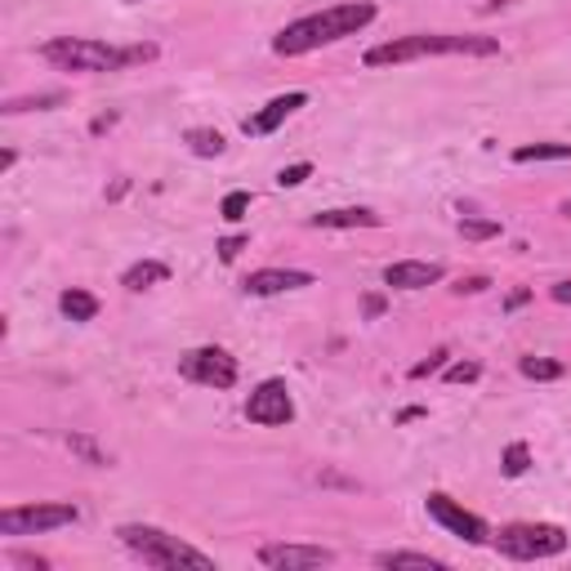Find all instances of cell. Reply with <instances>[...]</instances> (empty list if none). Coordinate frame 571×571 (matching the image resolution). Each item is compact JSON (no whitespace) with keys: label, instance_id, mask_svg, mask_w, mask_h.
<instances>
[{"label":"cell","instance_id":"obj_12","mask_svg":"<svg viewBox=\"0 0 571 571\" xmlns=\"http://www.w3.org/2000/svg\"><path fill=\"white\" fill-rule=\"evenodd\" d=\"M442 277H447V268L433 263V259H398V263L384 268L389 291H424V286H438Z\"/></svg>","mask_w":571,"mask_h":571},{"label":"cell","instance_id":"obj_27","mask_svg":"<svg viewBox=\"0 0 571 571\" xmlns=\"http://www.w3.org/2000/svg\"><path fill=\"white\" fill-rule=\"evenodd\" d=\"M309 174H313V166H309V161H300V166H286V170L277 174V188H300Z\"/></svg>","mask_w":571,"mask_h":571},{"label":"cell","instance_id":"obj_7","mask_svg":"<svg viewBox=\"0 0 571 571\" xmlns=\"http://www.w3.org/2000/svg\"><path fill=\"white\" fill-rule=\"evenodd\" d=\"M179 375L192 380V384H206V389H232L237 384V358L228 349H192L179 358Z\"/></svg>","mask_w":571,"mask_h":571},{"label":"cell","instance_id":"obj_19","mask_svg":"<svg viewBox=\"0 0 571 571\" xmlns=\"http://www.w3.org/2000/svg\"><path fill=\"white\" fill-rule=\"evenodd\" d=\"M68 103V94L63 90H46V94H28V99H10L6 108V117H19V112H46V108H63Z\"/></svg>","mask_w":571,"mask_h":571},{"label":"cell","instance_id":"obj_24","mask_svg":"<svg viewBox=\"0 0 571 571\" xmlns=\"http://www.w3.org/2000/svg\"><path fill=\"white\" fill-rule=\"evenodd\" d=\"M246 210H250V192H228V197H223V206H219V214H223L228 223H241V219H246Z\"/></svg>","mask_w":571,"mask_h":571},{"label":"cell","instance_id":"obj_23","mask_svg":"<svg viewBox=\"0 0 571 571\" xmlns=\"http://www.w3.org/2000/svg\"><path fill=\"white\" fill-rule=\"evenodd\" d=\"M460 237H469V241H491V237H500V223L495 219H460Z\"/></svg>","mask_w":571,"mask_h":571},{"label":"cell","instance_id":"obj_25","mask_svg":"<svg viewBox=\"0 0 571 571\" xmlns=\"http://www.w3.org/2000/svg\"><path fill=\"white\" fill-rule=\"evenodd\" d=\"M68 447H72V451H77L86 464H108V455H103V451H99V447H94L86 433H72V438H68Z\"/></svg>","mask_w":571,"mask_h":571},{"label":"cell","instance_id":"obj_10","mask_svg":"<svg viewBox=\"0 0 571 571\" xmlns=\"http://www.w3.org/2000/svg\"><path fill=\"white\" fill-rule=\"evenodd\" d=\"M259 562L272 571H313V567H331L335 549H327V544H259Z\"/></svg>","mask_w":571,"mask_h":571},{"label":"cell","instance_id":"obj_9","mask_svg":"<svg viewBox=\"0 0 571 571\" xmlns=\"http://www.w3.org/2000/svg\"><path fill=\"white\" fill-rule=\"evenodd\" d=\"M424 509H429L433 522H442V527H447L451 535H460L464 544H487V540H491L487 522H482L478 513H469L464 504H455L447 491H429V495H424Z\"/></svg>","mask_w":571,"mask_h":571},{"label":"cell","instance_id":"obj_4","mask_svg":"<svg viewBox=\"0 0 571 571\" xmlns=\"http://www.w3.org/2000/svg\"><path fill=\"white\" fill-rule=\"evenodd\" d=\"M121 544L130 549V553H139L148 567H161V571H174V567H192V571H214V558L210 553H201V549H192V544H183L179 535H170V531H161V527H143V522H126L121 531Z\"/></svg>","mask_w":571,"mask_h":571},{"label":"cell","instance_id":"obj_3","mask_svg":"<svg viewBox=\"0 0 571 571\" xmlns=\"http://www.w3.org/2000/svg\"><path fill=\"white\" fill-rule=\"evenodd\" d=\"M41 59L59 72H130L139 63L157 59V46H108V41H90V37H54L41 46Z\"/></svg>","mask_w":571,"mask_h":571},{"label":"cell","instance_id":"obj_34","mask_svg":"<svg viewBox=\"0 0 571 571\" xmlns=\"http://www.w3.org/2000/svg\"><path fill=\"white\" fill-rule=\"evenodd\" d=\"M367 313H371V318H380V313H384V300H375V295H371V300H367Z\"/></svg>","mask_w":571,"mask_h":571},{"label":"cell","instance_id":"obj_15","mask_svg":"<svg viewBox=\"0 0 571 571\" xmlns=\"http://www.w3.org/2000/svg\"><path fill=\"white\" fill-rule=\"evenodd\" d=\"M161 281H170V268L161 263V259H139V263H130L126 268V277H121V286L126 291H152V286H161Z\"/></svg>","mask_w":571,"mask_h":571},{"label":"cell","instance_id":"obj_31","mask_svg":"<svg viewBox=\"0 0 571 571\" xmlns=\"http://www.w3.org/2000/svg\"><path fill=\"white\" fill-rule=\"evenodd\" d=\"M549 295H553L558 304H571V281H558V286H549Z\"/></svg>","mask_w":571,"mask_h":571},{"label":"cell","instance_id":"obj_33","mask_svg":"<svg viewBox=\"0 0 571 571\" xmlns=\"http://www.w3.org/2000/svg\"><path fill=\"white\" fill-rule=\"evenodd\" d=\"M14 161H19V152H10V148L0 152V170H14Z\"/></svg>","mask_w":571,"mask_h":571},{"label":"cell","instance_id":"obj_21","mask_svg":"<svg viewBox=\"0 0 571 571\" xmlns=\"http://www.w3.org/2000/svg\"><path fill=\"white\" fill-rule=\"evenodd\" d=\"M518 371H522L527 380H535V384H540V380H562V375H567V367L553 362V358H522Z\"/></svg>","mask_w":571,"mask_h":571},{"label":"cell","instance_id":"obj_14","mask_svg":"<svg viewBox=\"0 0 571 571\" xmlns=\"http://www.w3.org/2000/svg\"><path fill=\"white\" fill-rule=\"evenodd\" d=\"M309 223L313 228H380L384 219L375 210H367V206H344V210H322Z\"/></svg>","mask_w":571,"mask_h":571},{"label":"cell","instance_id":"obj_18","mask_svg":"<svg viewBox=\"0 0 571 571\" xmlns=\"http://www.w3.org/2000/svg\"><path fill=\"white\" fill-rule=\"evenodd\" d=\"M513 161L518 166H531V161H571V143H522V148H513Z\"/></svg>","mask_w":571,"mask_h":571},{"label":"cell","instance_id":"obj_22","mask_svg":"<svg viewBox=\"0 0 571 571\" xmlns=\"http://www.w3.org/2000/svg\"><path fill=\"white\" fill-rule=\"evenodd\" d=\"M500 469H504V478H522V473L531 469V451H527V442H509V447H504Z\"/></svg>","mask_w":571,"mask_h":571},{"label":"cell","instance_id":"obj_8","mask_svg":"<svg viewBox=\"0 0 571 571\" xmlns=\"http://www.w3.org/2000/svg\"><path fill=\"white\" fill-rule=\"evenodd\" d=\"M246 420L259 429H281L295 420V398L286 389V380H263L250 398H246Z\"/></svg>","mask_w":571,"mask_h":571},{"label":"cell","instance_id":"obj_2","mask_svg":"<svg viewBox=\"0 0 571 571\" xmlns=\"http://www.w3.org/2000/svg\"><path fill=\"white\" fill-rule=\"evenodd\" d=\"M495 59L500 41L495 37H473V32H415V37H398L384 46H371L362 54L367 68H402L415 59Z\"/></svg>","mask_w":571,"mask_h":571},{"label":"cell","instance_id":"obj_26","mask_svg":"<svg viewBox=\"0 0 571 571\" xmlns=\"http://www.w3.org/2000/svg\"><path fill=\"white\" fill-rule=\"evenodd\" d=\"M478 375H482L478 362H451V367H447V384H473Z\"/></svg>","mask_w":571,"mask_h":571},{"label":"cell","instance_id":"obj_32","mask_svg":"<svg viewBox=\"0 0 571 571\" xmlns=\"http://www.w3.org/2000/svg\"><path fill=\"white\" fill-rule=\"evenodd\" d=\"M112 126H117V117H112V112H108V117H99V121H94V126H90V130H94V134H103V130H112Z\"/></svg>","mask_w":571,"mask_h":571},{"label":"cell","instance_id":"obj_5","mask_svg":"<svg viewBox=\"0 0 571 571\" xmlns=\"http://www.w3.org/2000/svg\"><path fill=\"white\" fill-rule=\"evenodd\" d=\"M495 549L513 562H540V558H558L567 549V531L558 522H509V527H500Z\"/></svg>","mask_w":571,"mask_h":571},{"label":"cell","instance_id":"obj_16","mask_svg":"<svg viewBox=\"0 0 571 571\" xmlns=\"http://www.w3.org/2000/svg\"><path fill=\"white\" fill-rule=\"evenodd\" d=\"M375 567H393V571H442L447 562L433 553H411V549H384L375 553Z\"/></svg>","mask_w":571,"mask_h":571},{"label":"cell","instance_id":"obj_30","mask_svg":"<svg viewBox=\"0 0 571 571\" xmlns=\"http://www.w3.org/2000/svg\"><path fill=\"white\" fill-rule=\"evenodd\" d=\"M487 286H491L487 277H469V281H460V286H455V291H460V295H478V291H487Z\"/></svg>","mask_w":571,"mask_h":571},{"label":"cell","instance_id":"obj_11","mask_svg":"<svg viewBox=\"0 0 571 571\" xmlns=\"http://www.w3.org/2000/svg\"><path fill=\"white\" fill-rule=\"evenodd\" d=\"M318 277L304 272V268H259L241 281V291L254 295V300H268V295H286V291H304V286H313Z\"/></svg>","mask_w":571,"mask_h":571},{"label":"cell","instance_id":"obj_28","mask_svg":"<svg viewBox=\"0 0 571 571\" xmlns=\"http://www.w3.org/2000/svg\"><path fill=\"white\" fill-rule=\"evenodd\" d=\"M246 246H250V237H246V232H237V237H223V241H219V259H223V263H232V259H237Z\"/></svg>","mask_w":571,"mask_h":571},{"label":"cell","instance_id":"obj_29","mask_svg":"<svg viewBox=\"0 0 571 571\" xmlns=\"http://www.w3.org/2000/svg\"><path fill=\"white\" fill-rule=\"evenodd\" d=\"M447 358H451V353H447V349H438V353H433L429 362H415V367H411V380H424V375L442 371V367H447Z\"/></svg>","mask_w":571,"mask_h":571},{"label":"cell","instance_id":"obj_1","mask_svg":"<svg viewBox=\"0 0 571 571\" xmlns=\"http://www.w3.org/2000/svg\"><path fill=\"white\" fill-rule=\"evenodd\" d=\"M375 6L371 0H349V6H331L322 14H309V19H295L286 23L277 37H272V54L281 59H300V54H313L322 46H335L344 37H358L362 28L375 23Z\"/></svg>","mask_w":571,"mask_h":571},{"label":"cell","instance_id":"obj_35","mask_svg":"<svg viewBox=\"0 0 571 571\" xmlns=\"http://www.w3.org/2000/svg\"><path fill=\"white\" fill-rule=\"evenodd\" d=\"M558 214H567V219H571V197H567V201L558 206Z\"/></svg>","mask_w":571,"mask_h":571},{"label":"cell","instance_id":"obj_17","mask_svg":"<svg viewBox=\"0 0 571 571\" xmlns=\"http://www.w3.org/2000/svg\"><path fill=\"white\" fill-rule=\"evenodd\" d=\"M59 313H63L68 322H94V318H99V300H94L90 291H77V286H72V291L59 295Z\"/></svg>","mask_w":571,"mask_h":571},{"label":"cell","instance_id":"obj_36","mask_svg":"<svg viewBox=\"0 0 571 571\" xmlns=\"http://www.w3.org/2000/svg\"><path fill=\"white\" fill-rule=\"evenodd\" d=\"M130 6H139V0H130Z\"/></svg>","mask_w":571,"mask_h":571},{"label":"cell","instance_id":"obj_13","mask_svg":"<svg viewBox=\"0 0 571 571\" xmlns=\"http://www.w3.org/2000/svg\"><path fill=\"white\" fill-rule=\"evenodd\" d=\"M304 103H309V94H304V90H291V94H277V99H272V103H268L263 112L246 117V121H241V130H246L250 139H263V134L281 130V126H286V121H291V117H295V112H300Z\"/></svg>","mask_w":571,"mask_h":571},{"label":"cell","instance_id":"obj_6","mask_svg":"<svg viewBox=\"0 0 571 571\" xmlns=\"http://www.w3.org/2000/svg\"><path fill=\"white\" fill-rule=\"evenodd\" d=\"M72 522H81L77 504H19L0 513V535H46Z\"/></svg>","mask_w":571,"mask_h":571},{"label":"cell","instance_id":"obj_20","mask_svg":"<svg viewBox=\"0 0 571 571\" xmlns=\"http://www.w3.org/2000/svg\"><path fill=\"white\" fill-rule=\"evenodd\" d=\"M183 143H188L197 157H219V152L228 148V143H223V134H219V130H206V126L188 130V134H183Z\"/></svg>","mask_w":571,"mask_h":571}]
</instances>
